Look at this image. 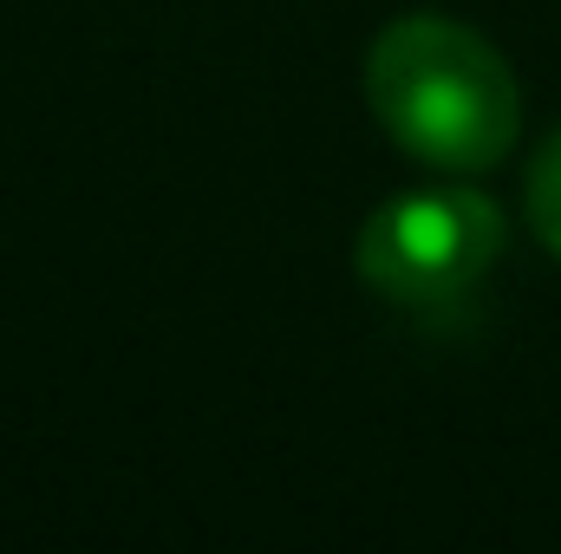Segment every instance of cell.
Here are the masks:
<instances>
[{
	"label": "cell",
	"mask_w": 561,
	"mask_h": 554,
	"mask_svg": "<svg viewBox=\"0 0 561 554\" xmlns=\"http://www.w3.org/2000/svg\"><path fill=\"white\" fill-rule=\"evenodd\" d=\"M503 255V209L477 189L392 196L353 249L359 280L392 307H450Z\"/></svg>",
	"instance_id": "2"
},
{
	"label": "cell",
	"mask_w": 561,
	"mask_h": 554,
	"mask_svg": "<svg viewBox=\"0 0 561 554\" xmlns=\"http://www.w3.org/2000/svg\"><path fill=\"white\" fill-rule=\"evenodd\" d=\"M366 99L399 150L437 170H490L523 131L510 59L463 20L405 13L366 53Z\"/></svg>",
	"instance_id": "1"
},
{
	"label": "cell",
	"mask_w": 561,
	"mask_h": 554,
	"mask_svg": "<svg viewBox=\"0 0 561 554\" xmlns=\"http://www.w3.org/2000/svg\"><path fill=\"white\" fill-rule=\"evenodd\" d=\"M529 222L549 242V255L561 262V125H556V138L542 143L536 170H529Z\"/></svg>",
	"instance_id": "3"
}]
</instances>
